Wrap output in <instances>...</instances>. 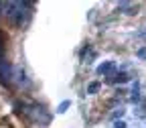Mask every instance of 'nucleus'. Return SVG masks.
Segmentation results:
<instances>
[{
    "label": "nucleus",
    "mask_w": 146,
    "mask_h": 128,
    "mask_svg": "<svg viewBox=\"0 0 146 128\" xmlns=\"http://www.w3.org/2000/svg\"><path fill=\"white\" fill-rule=\"evenodd\" d=\"M25 10H29V4H23V2H6V4H4V14L10 16L16 25H23V23H25L23 16L29 14V12H25Z\"/></svg>",
    "instance_id": "nucleus-1"
},
{
    "label": "nucleus",
    "mask_w": 146,
    "mask_h": 128,
    "mask_svg": "<svg viewBox=\"0 0 146 128\" xmlns=\"http://www.w3.org/2000/svg\"><path fill=\"white\" fill-rule=\"evenodd\" d=\"M114 69V61H106L102 65H98V73L102 75V73H108V71H112Z\"/></svg>",
    "instance_id": "nucleus-2"
},
{
    "label": "nucleus",
    "mask_w": 146,
    "mask_h": 128,
    "mask_svg": "<svg viewBox=\"0 0 146 128\" xmlns=\"http://www.w3.org/2000/svg\"><path fill=\"white\" fill-rule=\"evenodd\" d=\"M128 79H130V77H128V73H118V75L114 77L116 83H124V81H128Z\"/></svg>",
    "instance_id": "nucleus-3"
},
{
    "label": "nucleus",
    "mask_w": 146,
    "mask_h": 128,
    "mask_svg": "<svg viewBox=\"0 0 146 128\" xmlns=\"http://www.w3.org/2000/svg\"><path fill=\"white\" fill-rule=\"evenodd\" d=\"M69 106H71V102H69V100H65V102H61V104H59V108H57V112H59V114H63V112H67V108H69Z\"/></svg>",
    "instance_id": "nucleus-4"
},
{
    "label": "nucleus",
    "mask_w": 146,
    "mask_h": 128,
    "mask_svg": "<svg viewBox=\"0 0 146 128\" xmlns=\"http://www.w3.org/2000/svg\"><path fill=\"white\" fill-rule=\"evenodd\" d=\"M114 128H128L126 120H114Z\"/></svg>",
    "instance_id": "nucleus-5"
},
{
    "label": "nucleus",
    "mask_w": 146,
    "mask_h": 128,
    "mask_svg": "<svg viewBox=\"0 0 146 128\" xmlns=\"http://www.w3.org/2000/svg\"><path fill=\"white\" fill-rule=\"evenodd\" d=\"M98 89H100V83H96V81H94V83H89V87H87V91H89V94H96Z\"/></svg>",
    "instance_id": "nucleus-6"
},
{
    "label": "nucleus",
    "mask_w": 146,
    "mask_h": 128,
    "mask_svg": "<svg viewBox=\"0 0 146 128\" xmlns=\"http://www.w3.org/2000/svg\"><path fill=\"white\" fill-rule=\"evenodd\" d=\"M136 57H138V59H146V47H142V49L136 51Z\"/></svg>",
    "instance_id": "nucleus-7"
}]
</instances>
